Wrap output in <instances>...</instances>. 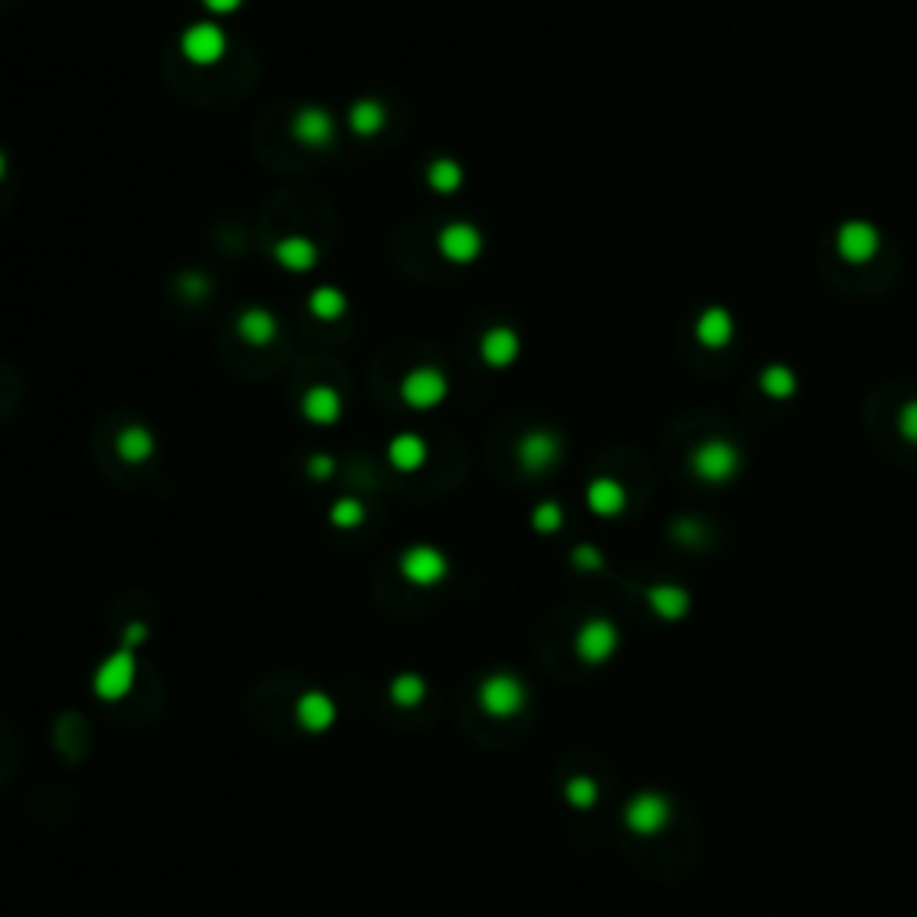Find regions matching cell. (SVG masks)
Instances as JSON below:
<instances>
[{"instance_id":"5bb4252c","label":"cell","mask_w":917,"mask_h":917,"mask_svg":"<svg viewBox=\"0 0 917 917\" xmlns=\"http://www.w3.org/2000/svg\"><path fill=\"white\" fill-rule=\"evenodd\" d=\"M237 334L244 344H251V348H266V344L276 341V334H280V319L273 316L269 309H244L237 316Z\"/></svg>"},{"instance_id":"603a6c76","label":"cell","mask_w":917,"mask_h":917,"mask_svg":"<svg viewBox=\"0 0 917 917\" xmlns=\"http://www.w3.org/2000/svg\"><path fill=\"white\" fill-rule=\"evenodd\" d=\"M298 720L305 724V728L319 731V728H326V724L334 720V706L326 703L319 692H312V695H305V699L298 703Z\"/></svg>"},{"instance_id":"277c9868","label":"cell","mask_w":917,"mask_h":917,"mask_svg":"<svg viewBox=\"0 0 917 917\" xmlns=\"http://www.w3.org/2000/svg\"><path fill=\"white\" fill-rule=\"evenodd\" d=\"M398 395H402V402L416 412L438 409V405L448 398V377L434 366H416L402 377Z\"/></svg>"},{"instance_id":"83f0119b","label":"cell","mask_w":917,"mask_h":917,"mask_svg":"<svg viewBox=\"0 0 917 917\" xmlns=\"http://www.w3.org/2000/svg\"><path fill=\"white\" fill-rule=\"evenodd\" d=\"M896 427H900V434L910 441V445H917V402L903 405L900 416H896Z\"/></svg>"},{"instance_id":"7a4b0ae2","label":"cell","mask_w":917,"mask_h":917,"mask_svg":"<svg viewBox=\"0 0 917 917\" xmlns=\"http://www.w3.org/2000/svg\"><path fill=\"white\" fill-rule=\"evenodd\" d=\"M835 251H839L846 266H867L882 251V230L875 223H867V219H846L835 230Z\"/></svg>"},{"instance_id":"ac0fdd59","label":"cell","mask_w":917,"mask_h":917,"mask_svg":"<svg viewBox=\"0 0 917 917\" xmlns=\"http://www.w3.org/2000/svg\"><path fill=\"white\" fill-rule=\"evenodd\" d=\"M627 502V491L620 480L613 477H599L588 484V506H592V513L599 516H617L620 509H624Z\"/></svg>"},{"instance_id":"2e32d148","label":"cell","mask_w":917,"mask_h":917,"mask_svg":"<svg viewBox=\"0 0 917 917\" xmlns=\"http://www.w3.org/2000/svg\"><path fill=\"white\" fill-rule=\"evenodd\" d=\"M387 126V108L384 101H377V97H362V101H355L352 108H348V129H352L355 137H377L380 129Z\"/></svg>"},{"instance_id":"30bf717a","label":"cell","mask_w":917,"mask_h":917,"mask_svg":"<svg viewBox=\"0 0 917 917\" xmlns=\"http://www.w3.org/2000/svg\"><path fill=\"white\" fill-rule=\"evenodd\" d=\"M301 416L316 427H334L344 416V398L337 387L330 384H312L305 395H301Z\"/></svg>"},{"instance_id":"ffe728a7","label":"cell","mask_w":917,"mask_h":917,"mask_svg":"<svg viewBox=\"0 0 917 917\" xmlns=\"http://www.w3.org/2000/svg\"><path fill=\"white\" fill-rule=\"evenodd\" d=\"M466 183V169L455 158H434L427 165V187L434 194H459Z\"/></svg>"},{"instance_id":"3957f363","label":"cell","mask_w":917,"mask_h":917,"mask_svg":"<svg viewBox=\"0 0 917 917\" xmlns=\"http://www.w3.org/2000/svg\"><path fill=\"white\" fill-rule=\"evenodd\" d=\"M180 51L190 65L208 69V65H219V61L226 58V51H230V36H226V29L219 26V22H194V26L183 29Z\"/></svg>"},{"instance_id":"cb8c5ba5","label":"cell","mask_w":917,"mask_h":917,"mask_svg":"<svg viewBox=\"0 0 917 917\" xmlns=\"http://www.w3.org/2000/svg\"><path fill=\"white\" fill-rule=\"evenodd\" d=\"M362 520H366V506H362L359 498H337L334 506H330V523L341 527V531H352Z\"/></svg>"},{"instance_id":"7c38bea8","label":"cell","mask_w":917,"mask_h":917,"mask_svg":"<svg viewBox=\"0 0 917 917\" xmlns=\"http://www.w3.org/2000/svg\"><path fill=\"white\" fill-rule=\"evenodd\" d=\"M520 334H516L513 326H491V330H484V337H480V359H484V366L491 369H509L516 359H520Z\"/></svg>"},{"instance_id":"4dcf8cb0","label":"cell","mask_w":917,"mask_h":917,"mask_svg":"<svg viewBox=\"0 0 917 917\" xmlns=\"http://www.w3.org/2000/svg\"><path fill=\"white\" fill-rule=\"evenodd\" d=\"M4 176H8V155L0 151V180H4Z\"/></svg>"},{"instance_id":"6da1fadb","label":"cell","mask_w":917,"mask_h":917,"mask_svg":"<svg viewBox=\"0 0 917 917\" xmlns=\"http://www.w3.org/2000/svg\"><path fill=\"white\" fill-rule=\"evenodd\" d=\"M692 470L706 484H728L742 470V448L728 438H706L692 448Z\"/></svg>"},{"instance_id":"e0dca14e","label":"cell","mask_w":917,"mask_h":917,"mask_svg":"<svg viewBox=\"0 0 917 917\" xmlns=\"http://www.w3.org/2000/svg\"><path fill=\"white\" fill-rule=\"evenodd\" d=\"M129 681H133V656H129V652H119V656H112V660L101 667V674H97V692H101L104 699H119V695L129 688Z\"/></svg>"},{"instance_id":"f546056e","label":"cell","mask_w":917,"mask_h":917,"mask_svg":"<svg viewBox=\"0 0 917 917\" xmlns=\"http://www.w3.org/2000/svg\"><path fill=\"white\" fill-rule=\"evenodd\" d=\"M201 8H205L208 15H215V18H230V15H237V11L244 8V0H201Z\"/></svg>"},{"instance_id":"484cf974","label":"cell","mask_w":917,"mask_h":917,"mask_svg":"<svg viewBox=\"0 0 917 917\" xmlns=\"http://www.w3.org/2000/svg\"><path fill=\"white\" fill-rule=\"evenodd\" d=\"M391 699H395V703H402V706L420 703V699H423V681L412 678V674H405V678H398L395 685H391Z\"/></svg>"},{"instance_id":"8fae6325","label":"cell","mask_w":917,"mask_h":917,"mask_svg":"<svg viewBox=\"0 0 917 917\" xmlns=\"http://www.w3.org/2000/svg\"><path fill=\"white\" fill-rule=\"evenodd\" d=\"M273 258L287 273H312L319 266V244L305 233H291V237H280L273 244Z\"/></svg>"},{"instance_id":"44dd1931","label":"cell","mask_w":917,"mask_h":917,"mask_svg":"<svg viewBox=\"0 0 917 917\" xmlns=\"http://www.w3.org/2000/svg\"><path fill=\"white\" fill-rule=\"evenodd\" d=\"M309 312L319 319V323H334V319H341L344 312H348V294H344L341 287L323 283V287H316V291L309 294Z\"/></svg>"},{"instance_id":"d4e9b609","label":"cell","mask_w":917,"mask_h":917,"mask_svg":"<svg viewBox=\"0 0 917 917\" xmlns=\"http://www.w3.org/2000/svg\"><path fill=\"white\" fill-rule=\"evenodd\" d=\"M531 523H534V531H541V534L559 531V523H563V509H559V502H541V506L531 513Z\"/></svg>"},{"instance_id":"9c48e42d","label":"cell","mask_w":917,"mask_h":917,"mask_svg":"<svg viewBox=\"0 0 917 917\" xmlns=\"http://www.w3.org/2000/svg\"><path fill=\"white\" fill-rule=\"evenodd\" d=\"M735 316H731L724 305H710V309L699 312L695 319V341L710 348V352H724L731 341H735Z\"/></svg>"},{"instance_id":"5b68a950","label":"cell","mask_w":917,"mask_h":917,"mask_svg":"<svg viewBox=\"0 0 917 917\" xmlns=\"http://www.w3.org/2000/svg\"><path fill=\"white\" fill-rule=\"evenodd\" d=\"M402 577L409 584H416V588H430V584H438L448 577V559L441 549H434V545H412V549L402 552Z\"/></svg>"},{"instance_id":"4fadbf2b","label":"cell","mask_w":917,"mask_h":917,"mask_svg":"<svg viewBox=\"0 0 917 917\" xmlns=\"http://www.w3.org/2000/svg\"><path fill=\"white\" fill-rule=\"evenodd\" d=\"M427 455H430L427 438L416 434V430H402V434H395V438L387 441V463L402 473H416L427 463Z\"/></svg>"},{"instance_id":"ba28073f","label":"cell","mask_w":917,"mask_h":917,"mask_svg":"<svg viewBox=\"0 0 917 917\" xmlns=\"http://www.w3.org/2000/svg\"><path fill=\"white\" fill-rule=\"evenodd\" d=\"M291 137L305 147H316V151L319 147H330L337 137L334 115L326 112V108H319V104H305L291 119Z\"/></svg>"},{"instance_id":"d6986e66","label":"cell","mask_w":917,"mask_h":917,"mask_svg":"<svg viewBox=\"0 0 917 917\" xmlns=\"http://www.w3.org/2000/svg\"><path fill=\"white\" fill-rule=\"evenodd\" d=\"M760 391L767 398H774V402H785V398H792L799 391L796 369L785 366V362H771V366L760 373Z\"/></svg>"},{"instance_id":"7402d4cb","label":"cell","mask_w":917,"mask_h":917,"mask_svg":"<svg viewBox=\"0 0 917 917\" xmlns=\"http://www.w3.org/2000/svg\"><path fill=\"white\" fill-rule=\"evenodd\" d=\"M480 699H484V706H488L491 713H509L516 703H520V688H516V681H509V678H491L488 685L480 688Z\"/></svg>"},{"instance_id":"52a82bcc","label":"cell","mask_w":917,"mask_h":917,"mask_svg":"<svg viewBox=\"0 0 917 917\" xmlns=\"http://www.w3.org/2000/svg\"><path fill=\"white\" fill-rule=\"evenodd\" d=\"M516 459L527 473H545L563 459V441L552 434V430H527L516 445Z\"/></svg>"},{"instance_id":"9a60e30c","label":"cell","mask_w":917,"mask_h":917,"mask_svg":"<svg viewBox=\"0 0 917 917\" xmlns=\"http://www.w3.org/2000/svg\"><path fill=\"white\" fill-rule=\"evenodd\" d=\"M115 455L129 466L147 463L155 455V434L147 427H140V423H129V427H122L115 434Z\"/></svg>"},{"instance_id":"f1b7e54d","label":"cell","mask_w":917,"mask_h":917,"mask_svg":"<svg viewBox=\"0 0 917 917\" xmlns=\"http://www.w3.org/2000/svg\"><path fill=\"white\" fill-rule=\"evenodd\" d=\"M337 470V459L334 455H312L309 459V477L312 480H330Z\"/></svg>"},{"instance_id":"4316f807","label":"cell","mask_w":917,"mask_h":917,"mask_svg":"<svg viewBox=\"0 0 917 917\" xmlns=\"http://www.w3.org/2000/svg\"><path fill=\"white\" fill-rule=\"evenodd\" d=\"M208 287H212V283H208V276L198 273V269H194V273H187V276H180V291L187 294L190 301H201V298H205Z\"/></svg>"},{"instance_id":"8992f818","label":"cell","mask_w":917,"mask_h":917,"mask_svg":"<svg viewBox=\"0 0 917 917\" xmlns=\"http://www.w3.org/2000/svg\"><path fill=\"white\" fill-rule=\"evenodd\" d=\"M438 251L452 266H470L484 251V233L473 223H448L438 230Z\"/></svg>"}]
</instances>
